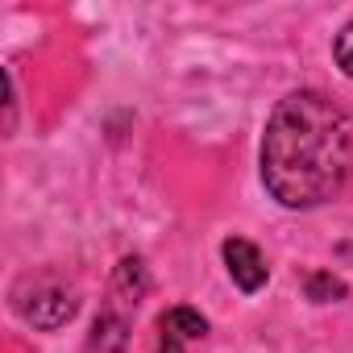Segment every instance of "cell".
<instances>
[{
  "mask_svg": "<svg viewBox=\"0 0 353 353\" xmlns=\"http://www.w3.org/2000/svg\"><path fill=\"white\" fill-rule=\"evenodd\" d=\"M353 170V121L316 92H291L274 104L262 133V183L283 208H320L341 196Z\"/></svg>",
  "mask_w": 353,
  "mask_h": 353,
  "instance_id": "cell-1",
  "label": "cell"
},
{
  "mask_svg": "<svg viewBox=\"0 0 353 353\" xmlns=\"http://www.w3.org/2000/svg\"><path fill=\"white\" fill-rule=\"evenodd\" d=\"M13 312H17L30 328L54 332V328H63V324L75 320L79 295H75V287H67V283L54 279V274H42V279L26 274V279L13 287Z\"/></svg>",
  "mask_w": 353,
  "mask_h": 353,
  "instance_id": "cell-2",
  "label": "cell"
},
{
  "mask_svg": "<svg viewBox=\"0 0 353 353\" xmlns=\"http://www.w3.org/2000/svg\"><path fill=\"white\" fill-rule=\"evenodd\" d=\"M221 254H225V266H229V279L245 291V295H254V291H262L266 287V258L258 254V245L254 241H245V237H229L225 245H221Z\"/></svg>",
  "mask_w": 353,
  "mask_h": 353,
  "instance_id": "cell-3",
  "label": "cell"
},
{
  "mask_svg": "<svg viewBox=\"0 0 353 353\" xmlns=\"http://www.w3.org/2000/svg\"><path fill=\"white\" fill-rule=\"evenodd\" d=\"M208 320L196 307H170L158 320V353H188V345L204 341Z\"/></svg>",
  "mask_w": 353,
  "mask_h": 353,
  "instance_id": "cell-4",
  "label": "cell"
},
{
  "mask_svg": "<svg viewBox=\"0 0 353 353\" xmlns=\"http://www.w3.org/2000/svg\"><path fill=\"white\" fill-rule=\"evenodd\" d=\"M150 279H145V262L141 258H125L112 274V299H121L125 307H137V299L145 295Z\"/></svg>",
  "mask_w": 353,
  "mask_h": 353,
  "instance_id": "cell-5",
  "label": "cell"
},
{
  "mask_svg": "<svg viewBox=\"0 0 353 353\" xmlns=\"http://www.w3.org/2000/svg\"><path fill=\"white\" fill-rule=\"evenodd\" d=\"M307 295H312L316 303H328L332 295H345V283L332 279V274H312V279H307Z\"/></svg>",
  "mask_w": 353,
  "mask_h": 353,
  "instance_id": "cell-6",
  "label": "cell"
},
{
  "mask_svg": "<svg viewBox=\"0 0 353 353\" xmlns=\"http://www.w3.org/2000/svg\"><path fill=\"white\" fill-rule=\"evenodd\" d=\"M332 59H336V67L353 79V21L336 34V42H332Z\"/></svg>",
  "mask_w": 353,
  "mask_h": 353,
  "instance_id": "cell-7",
  "label": "cell"
}]
</instances>
